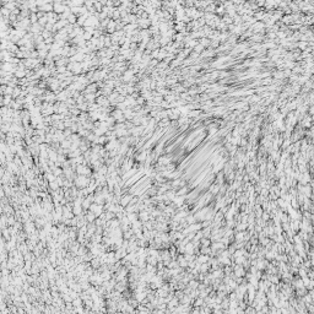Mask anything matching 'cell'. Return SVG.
Returning <instances> with one entry per match:
<instances>
[{"label":"cell","mask_w":314,"mask_h":314,"mask_svg":"<svg viewBox=\"0 0 314 314\" xmlns=\"http://www.w3.org/2000/svg\"><path fill=\"white\" fill-rule=\"evenodd\" d=\"M91 210L95 211L96 215H99V214H101V211H102V207H101V206H97V205H92V206H91Z\"/></svg>","instance_id":"obj_1"},{"label":"cell","mask_w":314,"mask_h":314,"mask_svg":"<svg viewBox=\"0 0 314 314\" xmlns=\"http://www.w3.org/2000/svg\"><path fill=\"white\" fill-rule=\"evenodd\" d=\"M164 312L162 309H157V310H153V314H163Z\"/></svg>","instance_id":"obj_2"},{"label":"cell","mask_w":314,"mask_h":314,"mask_svg":"<svg viewBox=\"0 0 314 314\" xmlns=\"http://www.w3.org/2000/svg\"><path fill=\"white\" fill-rule=\"evenodd\" d=\"M201 303H203V299H198L196 302H195V306L199 307V306H201Z\"/></svg>","instance_id":"obj_3"},{"label":"cell","mask_w":314,"mask_h":314,"mask_svg":"<svg viewBox=\"0 0 314 314\" xmlns=\"http://www.w3.org/2000/svg\"><path fill=\"white\" fill-rule=\"evenodd\" d=\"M193 314H200V312H199V310H194Z\"/></svg>","instance_id":"obj_4"},{"label":"cell","mask_w":314,"mask_h":314,"mask_svg":"<svg viewBox=\"0 0 314 314\" xmlns=\"http://www.w3.org/2000/svg\"><path fill=\"white\" fill-rule=\"evenodd\" d=\"M258 314H264V313H262V312H258Z\"/></svg>","instance_id":"obj_5"},{"label":"cell","mask_w":314,"mask_h":314,"mask_svg":"<svg viewBox=\"0 0 314 314\" xmlns=\"http://www.w3.org/2000/svg\"><path fill=\"white\" fill-rule=\"evenodd\" d=\"M298 314H303V313H298Z\"/></svg>","instance_id":"obj_6"}]
</instances>
